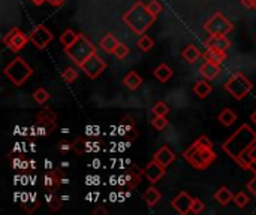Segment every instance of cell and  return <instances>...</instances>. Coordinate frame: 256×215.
<instances>
[{"mask_svg": "<svg viewBox=\"0 0 256 215\" xmlns=\"http://www.w3.org/2000/svg\"><path fill=\"white\" fill-rule=\"evenodd\" d=\"M256 145V132H254L248 124H243L228 141L224 142L222 150L232 157L244 171H250L254 160L250 159V151Z\"/></svg>", "mask_w": 256, "mask_h": 215, "instance_id": "6da1fadb", "label": "cell"}, {"mask_svg": "<svg viewBox=\"0 0 256 215\" xmlns=\"http://www.w3.org/2000/svg\"><path fill=\"white\" fill-rule=\"evenodd\" d=\"M183 157L196 171H206L216 162L218 154L213 151V142L207 136H201L183 153Z\"/></svg>", "mask_w": 256, "mask_h": 215, "instance_id": "7a4b0ae2", "label": "cell"}, {"mask_svg": "<svg viewBox=\"0 0 256 215\" xmlns=\"http://www.w3.org/2000/svg\"><path fill=\"white\" fill-rule=\"evenodd\" d=\"M124 24L136 34H144L156 21V15H153L147 4L142 1H136L124 15H123Z\"/></svg>", "mask_w": 256, "mask_h": 215, "instance_id": "3957f363", "label": "cell"}, {"mask_svg": "<svg viewBox=\"0 0 256 215\" xmlns=\"http://www.w3.org/2000/svg\"><path fill=\"white\" fill-rule=\"evenodd\" d=\"M6 78L16 87H21L33 73V69L27 64L22 57H15L10 63H8L3 69Z\"/></svg>", "mask_w": 256, "mask_h": 215, "instance_id": "277c9868", "label": "cell"}, {"mask_svg": "<svg viewBox=\"0 0 256 215\" xmlns=\"http://www.w3.org/2000/svg\"><path fill=\"white\" fill-rule=\"evenodd\" d=\"M64 52L74 63H76L80 66L90 55H93L96 52V48L88 37H86L84 34H78V39L70 46L64 48Z\"/></svg>", "mask_w": 256, "mask_h": 215, "instance_id": "5b68a950", "label": "cell"}, {"mask_svg": "<svg viewBox=\"0 0 256 215\" xmlns=\"http://www.w3.org/2000/svg\"><path fill=\"white\" fill-rule=\"evenodd\" d=\"M224 88L236 99V100H242L244 99L254 88V84L246 78L244 73L242 72H236L224 85Z\"/></svg>", "mask_w": 256, "mask_h": 215, "instance_id": "8992f818", "label": "cell"}, {"mask_svg": "<svg viewBox=\"0 0 256 215\" xmlns=\"http://www.w3.org/2000/svg\"><path fill=\"white\" fill-rule=\"evenodd\" d=\"M204 28L210 34H228L230 31H232L234 25H232V22L222 12H216L206 22Z\"/></svg>", "mask_w": 256, "mask_h": 215, "instance_id": "52a82bcc", "label": "cell"}, {"mask_svg": "<svg viewBox=\"0 0 256 215\" xmlns=\"http://www.w3.org/2000/svg\"><path fill=\"white\" fill-rule=\"evenodd\" d=\"M56 120H57V117L50 108H44L40 112H38V115H36V132H38V135H40V136L50 135L57 127Z\"/></svg>", "mask_w": 256, "mask_h": 215, "instance_id": "ba28073f", "label": "cell"}, {"mask_svg": "<svg viewBox=\"0 0 256 215\" xmlns=\"http://www.w3.org/2000/svg\"><path fill=\"white\" fill-rule=\"evenodd\" d=\"M81 70H84V73L90 78V79H96L105 69H106V63L102 57H99L96 52L93 55H90L84 63L80 64Z\"/></svg>", "mask_w": 256, "mask_h": 215, "instance_id": "9c48e42d", "label": "cell"}, {"mask_svg": "<svg viewBox=\"0 0 256 215\" xmlns=\"http://www.w3.org/2000/svg\"><path fill=\"white\" fill-rule=\"evenodd\" d=\"M30 42L38 48V49H45L48 43L52 40V33L45 27V25H36L32 33L28 34Z\"/></svg>", "mask_w": 256, "mask_h": 215, "instance_id": "30bf717a", "label": "cell"}, {"mask_svg": "<svg viewBox=\"0 0 256 215\" xmlns=\"http://www.w3.org/2000/svg\"><path fill=\"white\" fill-rule=\"evenodd\" d=\"M192 202H194V199L190 198V195L186 193V192H182L180 195H177V196L172 199L171 205H172V208H174L178 214L186 215L189 214V213H192Z\"/></svg>", "mask_w": 256, "mask_h": 215, "instance_id": "8fae6325", "label": "cell"}, {"mask_svg": "<svg viewBox=\"0 0 256 215\" xmlns=\"http://www.w3.org/2000/svg\"><path fill=\"white\" fill-rule=\"evenodd\" d=\"M165 169L166 168H164L159 162H156L154 159L146 166V169H144V175H146V178L152 183V184H156L164 175H165Z\"/></svg>", "mask_w": 256, "mask_h": 215, "instance_id": "7c38bea8", "label": "cell"}, {"mask_svg": "<svg viewBox=\"0 0 256 215\" xmlns=\"http://www.w3.org/2000/svg\"><path fill=\"white\" fill-rule=\"evenodd\" d=\"M200 73L202 75L204 79L213 81V79H216V78L219 76V73H220V64L206 60V61L201 64V67H200Z\"/></svg>", "mask_w": 256, "mask_h": 215, "instance_id": "4fadbf2b", "label": "cell"}, {"mask_svg": "<svg viewBox=\"0 0 256 215\" xmlns=\"http://www.w3.org/2000/svg\"><path fill=\"white\" fill-rule=\"evenodd\" d=\"M45 189L50 192V193H54L58 187H60V184H62V171H58V169H52V171H50V172H46L45 174Z\"/></svg>", "mask_w": 256, "mask_h": 215, "instance_id": "5bb4252c", "label": "cell"}, {"mask_svg": "<svg viewBox=\"0 0 256 215\" xmlns=\"http://www.w3.org/2000/svg\"><path fill=\"white\" fill-rule=\"evenodd\" d=\"M206 46L207 48H218V49L226 51L231 46V42L226 37V34H210V37L206 40Z\"/></svg>", "mask_w": 256, "mask_h": 215, "instance_id": "9a60e30c", "label": "cell"}, {"mask_svg": "<svg viewBox=\"0 0 256 215\" xmlns=\"http://www.w3.org/2000/svg\"><path fill=\"white\" fill-rule=\"evenodd\" d=\"M154 160H156V162H159L164 168H168V166L176 160V154L172 153V150H171V148H168L166 145H164V147H160V148L156 151V154H154Z\"/></svg>", "mask_w": 256, "mask_h": 215, "instance_id": "2e32d148", "label": "cell"}, {"mask_svg": "<svg viewBox=\"0 0 256 215\" xmlns=\"http://www.w3.org/2000/svg\"><path fill=\"white\" fill-rule=\"evenodd\" d=\"M142 171H140V169H136V168H134V169H129L126 174H124V184H126V187L129 189V190H134V189H136L140 184H141V177H142Z\"/></svg>", "mask_w": 256, "mask_h": 215, "instance_id": "e0dca14e", "label": "cell"}, {"mask_svg": "<svg viewBox=\"0 0 256 215\" xmlns=\"http://www.w3.org/2000/svg\"><path fill=\"white\" fill-rule=\"evenodd\" d=\"M160 199H162V193L156 189V187H148L147 190H146V193L142 195V201L146 202V205L148 207V208H153V207H156L159 202H160Z\"/></svg>", "mask_w": 256, "mask_h": 215, "instance_id": "ac0fdd59", "label": "cell"}, {"mask_svg": "<svg viewBox=\"0 0 256 215\" xmlns=\"http://www.w3.org/2000/svg\"><path fill=\"white\" fill-rule=\"evenodd\" d=\"M204 58L218 64H222L226 58V51L224 49H218V48H207V51L204 52Z\"/></svg>", "mask_w": 256, "mask_h": 215, "instance_id": "d6986e66", "label": "cell"}, {"mask_svg": "<svg viewBox=\"0 0 256 215\" xmlns=\"http://www.w3.org/2000/svg\"><path fill=\"white\" fill-rule=\"evenodd\" d=\"M28 40H30L28 36H26L24 33L18 31V33L12 37V40L8 43V48H9L10 51H14V52H18L20 49H22V48L26 46V43H27Z\"/></svg>", "mask_w": 256, "mask_h": 215, "instance_id": "ffe728a7", "label": "cell"}, {"mask_svg": "<svg viewBox=\"0 0 256 215\" xmlns=\"http://www.w3.org/2000/svg\"><path fill=\"white\" fill-rule=\"evenodd\" d=\"M100 48L106 52V54H114V49H116V46L118 45V40H117V37L112 34V33H108V34H105L102 39H100Z\"/></svg>", "mask_w": 256, "mask_h": 215, "instance_id": "44dd1931", "label": "cell"}, {"mask_svg": "<svg viewBox=\"0 0 256 215\" xmlns=\"http://www.w3.org/2000/svg\"><path fill=\"white\" fill-rule=\"evenodd\" d=\"M123 84L129 88V90H132V91H135V90H138L141 85H142V78L136 73V72H129L124 78H123Z\"/></svg>", "mask_w": 256, "mask_h": 215, "instance_id": "7402d4cb", "label": "cell"}, {"mask_svg": "<svg viewBox=\"0 0 256 215\" xmlns=\"http://www.w3.org/2000/svg\"><path fill=\"white\" fill-rule=\"evenodd\" d=\"M154 76H156V79H159L160 82H166L168 79H171L172 78V75H174V72H172V69L168 66V64H165V63H162V64H159L156 69H154Z\"/></svg>", "mask_w": 256, "mask_h": 215, "instance_id": "603a6c76", "label": "cell"}, {"mask_svg": "<svg viewBox=\"0 0 256 215\" xmlns=\"http://www.w3.org/2000/svg\"><path fill=\"white\" fill-rule=\"evenodd\" d=\"M214 199L216 202H219L222 207H226L230 202L234 201V195L231 193V190L228 187H220L216 193H214Z\"/></svg>", "mask_w": 256, "mask_h": 215, "instance_id": "cb8c5ba5", "label": "cell"}, {"mask_svg": "<svg viewBox=\"0 0 256 215\" xmlns=\"http://www.w3.org/2000/svg\"><path fill=\"white\" fill-rule=\"evenodd\" d=\"M200 57H201V51H200L198 46H195V45H188V46L183 49V58H184L188 63H190V64L196 63Z\"/></svg>", "mask_w": 256, "mask_h": 215, "instance_id": "d4e9b609", "label": "cell"}, {"mask_svg": "<svg viewBox=\"0 0 256 215\" xmlns=\"http://www.w3.org/2000/svg\"><path fill=\"white\" fill-rule=\"evenodd\" d=\"M194 91H195V94L200 97V99H206L212 91H213V87L207 82V81H198L196 84H195V87H194Z\"/></svg>", "mask_w": 256, "mask_h": 215, "instance_id": "484cf974", "label": "cell"}, {"mask_svg": "<svg viewBox=\"0 0 256 215\" xmlns=\"http://www.w3.org/2000/svg\"><path fill=\"white\" fill-rule=\"evenodd\" d=\"M219 121H220L225 127H230V126H232V124L237 121V115H236V112H234L232 109L225 108V109L219 114Z\"/></svg>", "mask_w": 256, "mask_h": 215, "instance_id": "4316f807", "label": "cell"}, {"mask_svg": "<svg viewBox=\"0 0 256 215\" xmlns=\"http://www.w3.org/2000/svg\"><path fill=\"white\" fill-rule=\"evenodd\" d=\"M76 39H78V33H75L72 28L64 30V31H63V34L60 36V42H62V45H63L64 48L70 46Z\"/></svg>", "mask_w": 256, "mask_h": 215, "instance_id": "83f0119b", "label": "cell"}, {"mask_svg": "<svg viewBox=\"0 0 256 215\" xmlns=\"http://www.w3.org/2000/svg\"><path fill=\"white\" fill-rule=\"evenodd\" d=\"M136 45H138V48H140L141 51H144V52H148V51L153 48V39L144 33V34H141V36H140V39H138Z\"/></svg>", "mask_w": 256, "mask_h": 215, "instance_id": "f1b7e54d", "label": "cell"}, {"mask_svg": "<svg viewBox=\"0 0 256 215\" xmlns=\"http://www.w3.org/2000/svg\"><path fill=\"white\" fill-rule=\"evenodd\" d=\"M33 100L39 105H44L50 100V93L45 90V88H38L34 93H33Z\"/></svg>", "mask_w": 256, "mask_h": 215, "instance_id": "f546056e", "label": "cell"}, {"mask_svg": "<svg viewBox=\"0 0 256 215\" xmlns=\"http://www.w3.org/2000/svg\"><path fill=\"white\" fill-rule=\"evenodd\" d=\"M128 54H129V48H128V45H124V43H122V42H118V45L116 46V49H114V57L117 58V60H123V58H126L128 57Z\"/></svg>", "mask_w": 256, "mask_h": 215, "instance_id": "4dcf8cb0", "label": "cell"}, {"mask_svg": "<svg viewBox=\"0 0 256 215\" xmlns=\"http://www.w3.org/2000/svg\"><path fill=\"white\" fill-rule=\"evenodd\" d=\"M170 114V106L164 102H158L154 103L153 106V115H162V117H166Z\"/></svg>", "mask_w": 256, "mask_h": 215, "instance_id": "1f68e13d", "label": "cell"}, {"mask_svg": "<svg viewBox=\"0 0 256 215\" xmlns=\"http://www.w3.org/2000/svg\"><path fill=\"white\" fill-rule=\"evenodd\" d=\"M240 210H243V208H246V205L249 204V196L246 195V193H243V192H240V193H237V195H234V201H232Z\"/></svg>", "mask_w": 256, "mask_h": 215, "instance_id": "d6a6232c", "label": "cell"}, {"mask_svg": "<svg viewBox=\"0 0 256 215\" xmlns=\"http://www.w3.org/2000/svg\"><path fill=\"white\" fill-rule=\"evenodd\" d=\"M152 124H153V127H154L156 130H164V129L168 126V120H166V117H162V115H154V117H153V121H152Z\"/></svg>", "mask_w": 256, "mask_h": 215, "instance_id": "836d02e7", "label": "cell"}, {"mask_svg": "<svg viewBox=\"0 0 256 215\" xmlns=\"http://www.w3.org/2000/svg\"><path fill=\"white\" fill-rule=\"evenodd\" d=\"M48 207H50V210H52V211H57V210H60V208L63 207V204H62L60 198H58L56 193H50Z\"/></svg>", "mask_w": 256, "mask_h": 215, "instance_id": "e575fe53", "label": "cell"}, {"mask_svg": "<svg viewBox=\"0 0 256 215\" xmlns=\"http://www.w3.org/2000/svg\"><path fill=\"white\" fill-rule=\"evenodd\" d=\"M62 76H63V79L66 81V82H74L76 78H78V72L75 70V69H72V67H66L64 70H63V73H62Z\"/></svg>", "mask_w": 256, "mask_h": 215, "instance_id": "d590c367", "label": "cell"}, {"mask_svg": "<svg viewBox=\"0 0 256 215\" xmlns=\"http://www.w3.org/2000/svg\"><path fill=\"white\" fill-rule=\"evenodd\" d=\"M86 145L87 142L84 141V138H78L74 144H72V150L76 153V154H82L86 151Z\"/></svg>", "mask_w": 256, "mask_h": 215, "instance_id": "8d00e7d4", "label": "cell"}, {"mask_svg": "<svg viewBox=\"0 0 256 215\" xmlns=\"http://www.w3.org/2000/svg\"><path fill=\"white\" fill-rule=\"evenodd\" d=\"M147 7H148V10H150L153 15H156V16L162 12V4H160L158 0H150V1L147 3Z\"/></svg>", "mask_w": 256, "mask_h": 215, "instance_id": "74e56055", "label": "cell"}, {"mask_svg": "<svg viewBox=\"0 0 256 215\" xmlns=\"http://www.w3.org/2000/svg\"><path fill=\"white\" fill-rule=\"evenodd\" d=\"M204 208H206V205L200 199H194V202H192V213L194 214H201L204 211Z\"/></svg>", "mask_w": 256, "mask_h": 215, "instance_id": "f35d334b", "label": "cell"}, {"mask_svg": "<svg viewBox=\"0 0 256 215\" xmlns=\"http://www.w3.org/2000/svg\"><path fill=\"white\" fill-rule=\"evenodd\" d=\"M18 31H20V28L14 27V28H12V30H10V31H9L8 34H6V36L3 37V43H4V45L8 46V43H9V42L12 40V37H14V36H15V34L18 33Z\"/></svg>", "mask_w": 256, "mask_h": 215, "instance_id": "ab89813d", "label": "cell"}, {"mask_svg": "<svg viewBox=\"0 0 256 215\" xmlns=\"http://www.w3.org/2000/svg\"><path fill=\"white\" fill-rule=\"evenodd\" d=\"M57 150H58V151H63V153H66V151L72 150V144H69L68 141H62V142H58V145H57Z\"/></svg>", "mask_w": 256, "mask_h": 215, "instance_id": "60d3db41", "label": "cell"}, {"mask_svg": "<svg viewBox=\"0 0 256 215\" xmlns=\"http://www.w3.org/2000/svg\"><path fill=\"white\" fill-rule=\"evenodd\" d=\"M134 124H135V120L134 118H130V117H124L123 118V127L126 130H130L134 127Z\"/></svg>", "mask_w": 256, "mask_h": 215, "instance_id": "b9f144b4", "label": "cell"}, {"mask_svg": "<svg viewBox=\"0 0 256 215\" xmlns=\"http://www.w3.org/2000/svg\"><path fill=\"white\" fill-rule=\"evenodd\" d=\"M248 190H249V192H250V193H252V195L256 198V175L252 178V180H250V181H249V183H248Z\"/></svg>", "mask_w": 256, "mask_h": 215, "instance_id": "7bdbcfd3", "label": "cell"}, {"mask_svg": "<svg viewBox=\"0 0 256 215\" xmlns=\"http://www.w3.org/2000/svg\"><path fill=\"white\" fill-rule=\"evenodd\" d=\"M242 4L248 9H254L256 7V0H242Z\"/></svg>", "mask_w": 256, "mask_h": 215, "instance_id": "ee69618b", "label": "cell"}, {"mask_svg": "<svg viewBox=\"0 0 256 215\" xmlns=\"http://www.w3.org/2000/svg\"><path fill=\"white\" fill-rule=\"evenodd\" d=\"M64 1H66V0H48V3L52 4V6H62Z\"/></svg>", "mask_w": 256, "mask_h": 215, "instance_id": "f6af8a7d", "label": "cell"}, {"mask_svg": "<svg viewBox=\"0 0 256 215\" xmlns=\"http://www.w3.org/2000/svg\"><path fill=\"white\" fill-rule=\"evenodd\" d=\"M93 214H108V211H106V210H104V208L100 207V208L94 210V211H93Z\"/></svg>", "mask_w": 256, "mask_h": 215, "instance_id": "bcb514c9", "label": "cell"}, {"mask_svg": "<svg viewBox=\"0 0 256 215\" xmlns=\"http://www.w3.org/2000/svg\"><path fill=\"white\" fill-rule=\"evenodd\" d=\"M32 3H34L36 6H40L42 3H45V1H48V0H30Z\"/></svg>", "mask_w": 256, "mask_h": 215, "instance_id": "7dc6e473", "label": "cell"}, {"mask_svg": "<svg viewBox=\"0 0 256 215\" xmlns=\"http://www.w3.org/2000/svg\"><path fill=\"white\" fill-rule=\"evenodd\" d=\"M250 120H252V123L256 124V111L255 112H252V115H250Z\"/></svg>", "mask_w": 256, "mask_h": 215, "instance_id": "c3c4849f", "label": "cell"}, {"mask_svg": "<svg viewBox=\"0 0 256 215\" xmlns=\"http://www.w3.org/2000/svg\"><path fill=\"white\" fill-rule=\"evenodd\" d=\"M254 165H255V166H256V159H255V160H254Z\"/></svg>", "mask_w": 256, "mask_h": 215, "instance_id": "681fc988", "label": "cell"}]
</instances>
